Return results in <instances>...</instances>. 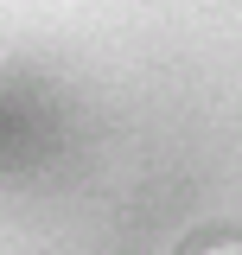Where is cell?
Here are the masks:
<instances>
[{"label": "cell", "mask_w": 242, "mask_h": 255, "mask_svg": "<svg viewBox=\"0 0 242 255\" xmlns=\"http://www.w3.org/2000/svg\"><path fill=\"white\" fill-rule=\"evenodd\" d=\"M179 255H242V230H198L191 243H179Z\"/></svg>", "instance_id": "obj_1"}]
</instances>
